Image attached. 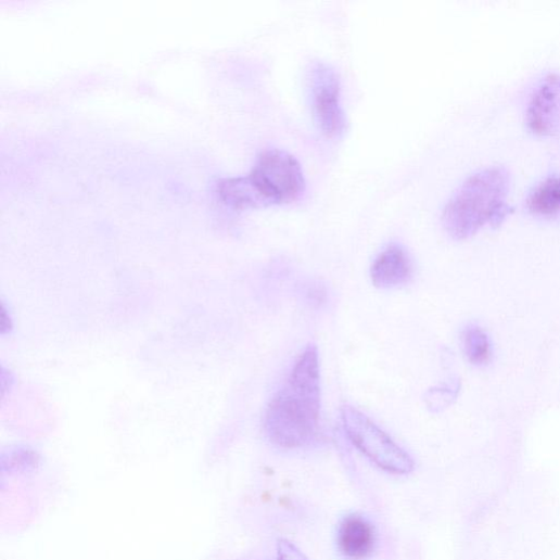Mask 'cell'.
I'll return each instance as SVG.
<instances>
[{"instance_id": "cell-1", "label": "cell", "mask_w": 560, "mask_h": 560, "mask_svg": "<svg viewBox=\"0 0 560 560\" xmlns=\"http://www.w3.org/2000/svg\"><path fill=\"white\" fill-rule=\"evenodd\" d=\"M321 410V373L318 347L310 344L297 360L285 385L270 400L265 433L275 446L298 449L314 442Z\"/></svg>"}, {"instance_id": "cell-2", "label": "cell", "mask_w": 560, "mask_h": 560, "mask_svg": "<svg viewBox=\"0 0 560 560\" xmlns=\"http://www.w3.org/2000/svg\"><path fill=\"white\" fill-rule=\"evenodd\" d=\"M510 183L508 170L500 166L470 176L444 208L446 231L456 240H464L486 225H500L510 211L507 204Z\"/></svg>"}, {"instance_id": "cell-3", "label": "cell", "mask_w": 560, "mask_h": 560, "mask_svg": "<svg viewBox=\"0 0 560 560\" xmlns=\"http://www.w3.org/2000/svg\"><path fill=\"white\" fill-rule=\"evenodd\" d=\"M305 178L297 160L282 150H266L250 175L220 184L222 200L234 207H265L295 201Z\"/></svg>"}, {"instance_id": "cell-4", "label": "cell", "mask_w": 560, "mask_h": 560, "mask_svg": "<svg viewBox=\"0 0 560 560\" xmlns=\"http://www.w3.org/2000/svg\"><path fill=\"white\" fill-rule=\"evenodd\" d=\"M345 433L351 443L381 470L397 475L413 471L415 462L372 420L352 406L342 408Z\"/></svg>"}, {"instance_id": "cell-5", "label": "cell", "mask_w": 560, "mask_h": 560, "mask_svg": "<svg viewBox=\"0 0 560 560\" xmlns=\"http://www.w3.org/2000/svg\"><path fill=\"white\" fill-rule=\"evenodd\" d=\"M309 90L314 117L321 131L330 137L342 133L346 116L336 71L324 62H315L309 71Z\"/></svg>"}, {"instance_id": "cell-6", "label": "cell", "mask_w": 560, "mask_h": 560, "mask_svg": "<svg viewBox=\"0 0 560 560\" xmlns=\"http://www.w3.org/2000/svg\"><path fill=\"white\" fill-rule=\"evenodd\" d=\"M526 124L540 136L560 133V75L549 74L533 90L526 106Z\"/></svg>"}, {"instance_id": "cell-7", "label": "cell", "mask_w": 560, "mask_h": 560, "mask_svg": "<svg viewBox=\"0 0 560 560\" xmlns=\"http://www.w3.org/2000/svg\"><path fill=\"white\" fill-rule=\"evenodd\" d=\"M340 552L348 560L369 558L377 545V532L371 522L359 513L346 516L336 536Z\"/></svg>"}, {"instance_id": "cell-8", "label": "cell", "mask_w": 560, "mask_h": 560, "mask_svg": "<svg viewBox=\"0 0 560 560\" xmlns=\"http://www.w3.org/2000/svg\"><path fill=\"white\" fill-rule=\"evenodd\" d=\"M370 275L373 285L381 290L405 285L412 277L411 259L400 244L392 243L377 256Z\"/></svg>"}, {"instance_id": "cell-9", "label": "cell", "mask_w": 560, "mask_h": 560, "mask_svg": "<svg viewBox=\"0 0 560 560\" xmlns=\"http://www.w3.org/2000/svg\"><path fill=\"white\" fill-rule=\"evenodd\" d=\"M527 209L538 216H552L560 212V176L549 177L538 183L526 199Z\"/></svg>"}, {"instance_id": "cell-10", "label": "cell", "mask_w": 560, "mask_h": 560, "mask_svg": "<svg viewBox=\"0 0 560 560\" xmlns=\"http://www.w3.org/2000/svg\"><path fill=\"white\" fill-rule=\"evenodd\" d=\"M463 352L468 360L478 367L487 366L493 358V346L486 332L478 326H469L462 334Z\"/></svg>"}, {"instance_id": "cell-11", "label": "cell", "mask_w": 560, "mask_h": 560, "mask_svg": "<svg viewBox=\"0 0 560 560\" xmlns=\"http://www.w3.org/2000/svg\"><path fill=\"white\" fill-rule=\"evenodd\" d=\"M456 397V392L450 389H434L427 394V403L433 411H441L448 407Z\"/></svg>"}, {"instance_id": "cell-12", "label": "cell", "mask_w": 560, "mask_h": 560, "mask_svg": "<svg viewBox=\"0 0 560 560\" xmlns=\"http://www.w3.org/2000/svg\"><path fill=\"white\" fill-rule=\"evenodd\" d=\"M277 560H309L307 556L291 540H277Z\"/></svg>"}]
</instances>
